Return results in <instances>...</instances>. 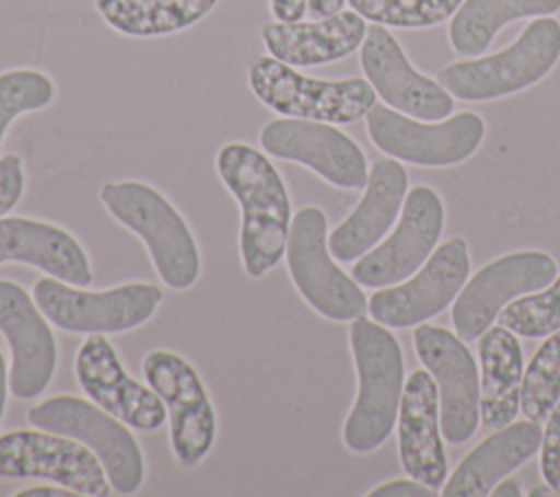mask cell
<instances>
[{
	"label": "cell",
	"instance_id": "d6a6232c",
	"mask_svg": "<svg viewBox=\"0 0 560 497\" xmlns=\"http://www.w3.org/2000/svg\"><path fill=\"white\" fill-rule=\"evenodd\" d=\"M26 188L24 162L18 153L0 158V217H7L22 199Z\"/></svg>",
	"mask_w": 560,
	"mask_h": 497
},
{
	"label": "cell",
	"instance_id": "5bb4252c",
	"mask_svg": "<svg viewBox=\"0 0 560 497\" xmlns=\"http://www.w3.org/2000/svg\"><path fill=\"white\" fill-rule=\"evenodd\" d=\"M442 230V197L431 186H413L405 197L398 223L383 243H376L352 265V278L372 289L402 282L424 265L438 247Z\"/></svg>",
	"mask_w": 560,
	"mask_h": 497
},
{
	"label": "cell",
	"instance_id": "e0dca14e",
	"mask_svg": "<svg viewBox=\"0 0 560 497\" xmlns=\"http://www.w3.org/2000/svg\"><path fill=\"white\" fill-rule=\"evenodd\" d=\"M0 333L11 352V394L22 401L42 396L57 372V339L33 293L9 278H0Z\"/></svg>",
	"mask_w": 560,
	"mask_h": 497
},
{
	"label": "cell",
	"instance_id": "cb8c5ba5",
	"mask_svg": "<svg viewBox=\"0 0 560 497\" xmlns=\"http://www.w3.org/2000/svg\"><path fill=\"white\" fill-rule=\"evenodd\" d=\"M542 442V429L536 420H516L494 429L472 451H468L453 475L442 486L444 497H486L490 490L527 462Z\"/></svg>",
	"mask_w": 560,
	"mask_h": 497
},
{
	"label": "cell",
	"instance_id": "ffe728a7",
	"mask_svg": "<svg viewBox=\"0 0 560 497\" xmlns=\"http://www.w3.org/2000/svg\"><path fill=\"white\" fill-rule=\"evenodd\" d=\"M407 184L409 175L400 160L392 155L374 160L359 204L328 234L330 254L341 263H350L383 241L402 210L409 193Z\"/></svg>",
	"mask_w": 560,
	"mask_h": 497
},
{
	"label": "cell",
	"instance_id": "f35d334b",
	"mask_svg": "<svg viewBox=\"0 0 560 497\" xmlns=\"http://www.w3.org/2000/svg\"><path fill=\"white\" fill-rule=\"evenodd\" d=\"M490 495H494V497H521L523 490H521V486H518L516 479H505V477H503V479L490 490Z\"/></svg>",
	"mask_w": 560,
	"mask_h": 497
},
{
	"label": "cell",
	"instance_id": "7c38bea8",
	"mask_svg": "<svg viewBox=\"0 0 560 497\" xmlns=\"http://www.w3.org/2000/svg\"><path fill=\"white\" fill-rule=\"evenodd\" d=\"M468 274V243L462 236H453L438 245L416 274L372 293L368 313L374 322L389 328L418 326L435 317L457 298Z\"/></svg>",
	"mask_w": 560,
	"mask_h": 497
},
{
	"label": "cell",
	"instance_id": "74e56055",
	"mask_svg": "<svg viewBox=\"0 0 560 497\" xmlns=\"http://www.w3.org/2000/svg\"><path fill=\"white\" fill-rule=\"evenodd\" d=\"M9 368H7V361H4V355L0 350V423H2V416H4V409H7V396H9Z\"/></svg>",
	"mask_w": 560,
	"mask_h": 497
},
{
	"label": "cell",
	"instance_id": "836d02e7",
	"mask_svg": "<svg viewBox=\"0 0 560 497\" xmlns=\"http://www.w3.org/2000/svg\"><path fill=\"white\" fill-rule=\"evenodd\" d=\"M370 497H433L435 488L418 479H392L368 493Z\"/></svg>",
	"mask_w": 560,
	"mask_h": 497
},
{
	"label": "cell",
	"instance_id": "3957f363",
	"mask_svg": "<svg viewBox=\"0 0 560 497\" xmlns=\"http://www.w3.org/2000/svg\"><path fill=\"white\" fill-rule=\"evenodd\" d=\"M98 199L122 228L142 241L155 274L168 289L188 291L197 285L201 276L197 239L166 195L140 180H118L105 182Z\"/></svg>",
	"mask_w": 560,
	"mask_h": 497
},
{
	"label": "cell",
	"instance_id": "4dcf8cb0",
	"mask_svg": "<svg viewBox=\"0 0 560 497\" xmlns=\"http://www.w3.org/2000/svg\"><path fill=\"white\" fill-rule=\"evenodd\" d=\"M499 324L521 337H545L560 328V274L538 289V293H525L508 302L497 315Z\"/></svg>",
	"mask_w": 560,
	"mask_h": 497
},
{
	"label": "cell",
	"instance_id": "ba28073f",
	"mask_svg": "<svg viewBox=\"0 0 560 497\" xmlns=\"http://www.w3.org/2000/svg\"><path fill=\"white\" fill-rule=\"evenodd\" d=\"M284 261L293 287L317 315L330 322L365 315L368 298L361 285L330 254L328 219L322 208L304 206L293 215Z\"/></svg>",
	"mask_w": 560,
	"mask_h": 497
},
{
	"label": "cell",
	"instance_id": "ab89813d",
	"mask_svg": "<svg viewBox=\"0 0 560 497\" xmlns=\"http://www.w3.org/2000/svg\"><path fill=\"white\" fill-rule=\"evenodd\" d=\"M553 490L545 484V486H536L534 490H529V497H540V495H551Z\"/></svg>",
	"mask_w": 560,
	"mask_h": 497
},
{
	"label": "cell",
	"instance_id": "e575fe53",
	"mask_svg": "<svg viewBox=\"0 0 560 497\" xmlns=\"http://www.w3.org/2000/svg\"><path fill=\"white\" fill-rule=\"evenodd\" d=\"M271 15L280 22L302 20L308 11V0H269Z\"/></svg>",
	"mask_w": 560,
	"mask_h": 497
},
{
	"label": "cell",
	"instance_id": "44dd1931",
	"mask_svg": "<svg viewBox=\"0 0 560 497\" xmlns=\"http://www.w3.org/2000/svg\"><path fill=\"white\" fill-rule=\"evenodd\" d=\"M22 263L74 287H90L92 263L81 241L66 228L20 215L0 217V265Z\"/></svg>",
	"mask_w": 560,
	"mask_h": 497
},
{
	"label": "cell",
	"instance_id": "8992f818",
	"mask_svg": "<svg viewBox=\"0 0 560 497\" xmlns=\"http://www.w3.org/2000/svg\"><path fill=\"white\" fill-rule=\"evenodd\" d=\"M48 322L77 335H116L147 324L160 309L164 291L155 282L133 280L92 291L52 276H42L31 289Z\"/></svg>",
	"mask_w": 560,
	"mask_h": 497
},
{
	"label": "cell",
	"instance_id": "9c48e42d",
	"mask_svg": "<svg viewBox=\"0 0 560 497\" xmlns=\"http://www.w3.org/2000/svg\"><path fill=\"white\" fill-rule=\"evenodd\" d=\"M142 379L155 390L168 414V442L175 460L192 469L212 451L219 420L197 368L182 355L155 348L142 357Z\"/></svg>",
	"mask_w": 560,
	"mask_h": 497
},
{
	"label": "cell",
	"instance_id": "9a60e30c",
	"mask_svg": "<svg viewBox=\"0 0 560 497\" xmlns=\"http://www.w3.org/2000/svg\"><path fill=\"white\" fill-rule=\"evenodd\" d=\"M556 274V261L540 250L510 252L483 265L466 280L453 302L451 320L457 337L464 342L479 339L508 302L547 287Z\"/></svg>",
	"mask_w": 560,
	"mask_h": 497
},
{
	"label": "cell",
	"instance_id": "484cf974",
	"mask_svg": "<svg viewBox=\"0 0 560 497\" xmlns=\"http://www.w3.org/2000/svg\"><path fill=\"white\" fill-rule=\"evenodd\" d=\"M219 0H94L103 22L125 37H164L201 22Z\"/></svg>",
	"mask_w": 560,
	"mask_h": 497
},
{
	"label": "cell",
	"instance_id": "277c9868",
	"mask_svg": "<svg viewBox=\"0 0 560 497\" xmlns=\"http://www.w3.org/2000/svg\"><path fill=\"white\" fill-rule=\"evenodd\" d=\"M247 83L265 107L289 118L348 125L363 118L376 103V92L365 77L315 79L271 55L249 57Z\"/></svg>",
	"mask_w": 560,
	"mask_h": 497
},
{
	"label": "cell",
	"instance_id": "ac0fdd59",
	"mask_svg": "<svg viewBox=\"0 0 560 497\" xmlns=\"http://www.w3.org/2000/svg\"><path fill=\"white\" fill-rule=\"evenodd\" d=\"M74 377L90 401L131 429L158 431L168 420L162 398L127 372L107 335H85L74 355Z\"/></svg>",
	"mask_w": 560,
	"mask_h": 497
},
{
	"label": "cell",
	"instance_id": "d4e9b609",
	"mask_svg": "<svg viewBox=\"0 0 560 497\" xmlns=\"http://www.w3.org/2000/svg\"><path fill=\"white\" fill-rule=\"evenodd\" d=\"M479 416L486 429H499L521 409L523 350L516 333L497 324L479 335Z\"/></svg>",
	"mask_w": 560,
	"mask_h": 497
},
{
	"label": "cell",
	"instance_id": "8d00e7d4",
	"mask_svg": "<svg viewBox=\"0 0 560 497\" xmlns=\"http://www.w3.org/2000/svg\"><path fill=\"white\" fill-rule=\"evenodd\" d=\"M348 0H308V13L313 18H326L339 13Z\"/></svg>",
	"mask_w": 560,
	"mask_h": 497
},
{
	"label": "cell",
	"instance_id": "5b68a950",
	"mask_svg": "<svg viewBox=\"0 0 560 497\" xmlns=\"http://www.w3.org/2000/svg\"><path fill=\"white\" fill-rule=\"evenodd\" d=\"M560 59V22L549 15L532 20L499 53L444 66L438 81L459 101H494L545 79Z\"/></svg>",
	"mask_w": 560,
	"mask_h": 497
},
{
	"label": "cell",
	"instance_id": "4316f807",
	"mask_svg": "<svg viewBox=\"0 0 560 497\" xmlns=\"http://www.w3.org/2000/svg\"><path fill=\"white\" fill-rule=\"evenodd\" d=\"M560 0H464L448 22V42L462 57L483 53L494 35L521 18L553 15Z\"/></svg>",
	"mask_w": 560,
	"mask_h": 497
},
{
	"label": "cell",
	"instance_id": "6da1fadb",
	"mask_svg": "<svg viewBox=\"0 0 560 497\" xmlns=\"http://www.w3.org/2000/svg\"><path fill=\"white\" fill-rule=\"evenodd\" d=\"M214 169L241 210L238 256L249 278L267 276L287 252L291 230V195L271 158L247 145L225 142Z\"/></svg>",
	"mask_w": 560,
	"mask_h": 497
},
{
	"label": "cell",
	"instance_id": "2e32d148",
	"mask_svg": "<svg viewBox=\"0 0 560 497\" xmlns=\"http://www.w3.org/2000/svg\"><path fill=\"white\" fill-rule=\"evenodd\" d=\"M413 350L438 385L442 438L453 444L466 442L481 420L472 352L457 333L424 322L413 328Z\"/></svg>",
	"mask_w": 560,
	"mask_h": 497
},
{
	"label": "cell",
	"instance_id": "7402d4cb",
	"mask_svg": "<svg viewBox=\"0 0 560 497\" xmlns=\"http://www.w3.org/2000/svg\"><path fill=\"white\" fill-rule=\"evenodd\" d=\"M398 455L405 473L431 488L446 482L438 385L429 370H413L398 407Z\"/></svg>",
	"mask_w": 560,
	"mask_h": 497
},
{
	"label": "cell",
	"instance_id": "f546056e",
	"mask_svg": "<svg viewBox=\"0 0 560 497\" xmlns=\"http://www.w3.org/2000/svg\"><path fill=\"white\" fill-rule=\"evenodd\" d=\"M464 0H348L363 20L394 28H427L448 20Z\"/></svg>",
	"mask_w": 560,
	"mask_h": 497
},
{
	"label": "cell",
	"instance_id": "d590c367",
	"mask_svg": "<svg viewBox=\"0 0 560 497\" xmlns=\"http://www.w3.org/2000/svg\"><path fill=\"white\" fill-rule=\"evenodd\" d=\"M13 497H79L74 490L59 486V484H39V486H28L18 490Z\"/></svg>",
	"mask_w": 560,
	"mask_h": 497
},
{
	"label": "cell",
	"instance_id": "7a4b0ae2",
	"mask_svg": "<svg viewBox=\"0 0 560 497\" xmlns=\"http://www.w3.org/2000/svg\"><path fill=\"white\" fill-rule=\"evenodd\" d=\"M357 370V396L343 420L341 438L352 453L376 451L398 420L405 388L402 348L389 326L359 315L348 331Z\"/></svg>",
	"mask_w": 560,
	"mask_h": 497
},
{
	"label": "cell",
	"instance_id": "30bf717a",
	"mask_svg": "<svg viewBox=\"0 0 560 497\" xmlns=\"http://www.w3.org/2000/svg\"><path fill=\"white\" fill-rule=\"evenodd\" d=\"M365 131L385 155L418 166H453L481 147L486 123L475 112H457L429 125L389 105L374 103L365 114Z\"/></svg>",
	"mask_w": 560,
	"mask_h": 497
},
{
	"label": "cell",
	"instance_id": "8fae6325",
	"mask_svg": "<svg viewBox=\"0 0 560 497\" xmlns=\"http://www.w3.org/2000/svg\"><path fill=\"white\" fill-rule=\"evenodd\" d=\"M0 477L46 479L85 497L114 493L101 460L83 442L39 427L0 434Z\"/></svg>",
	"mask_w": 560,
	"mask_h": 497
},
{
	"label": "cell",
	"instance_id": "603a6c76",
	"mask_svg": "<svg viewBox=\"0 0 560 497\" xmlns=\"http://www.w3.org/2000/svg\"><path fill=\"white\" fill-rule=\"evenodd\" d=\"M368 33L357 11H339L315 20L269 22L260 28L262 46L271 57L293 68L324 66L339 61L361 48Z\"/></svg>",
	"mask_w": 560,
	"mask_h": 497
},
{
	"label": "cell",
	"instance_id": "1f68e13d",
	"mask_svg": "<svg viewBox=\"0 0 560 497\" xmlns=\"http://www.w3.org/2000/svg\"><path fill=\"white\" fill-rule=\"evenodd\" d=\"M542 442H540V475L542 482L560 495V401L553 405L549 416L545 418Z\"/></svg>",
	"mask_w": 560,
	"mask_h": 497
},
{
	"label": "cell",
	"instance_id": "d6986e66",
	"mask_svg": "<svg viewBox=\"0 0 560 497\" xmlns=\"http://www.w3.org/2000/svg\"><path fill=\"white\" fill-rule=\"evenodd\" d=\"M359 63L385 105L420 120H444L453 114V94L435 79L411 66L387 26H368Z\"/></svg>",
	"mask_w": 560,
	"mask_h": 497
},
{
	"label": "cell",
	"instance_id": "83f0119b",
	"mask_svg": "<svg viewBox=\"0 0 560 497\" xmlns=\"http://www.w3.org/2000/svg\"><path fill=\"white\" fill-rule=\"evenodd\" d=\"M560 401V328L538 346L523 372L521 412L529 420H545Z\"/></svg>",
	"mask_w": 560,
	"mask_h": 497
},
{
	"label": "cell",
	"instance_id": "f1b7e54d",
	"mask_svg": "<svg viewBox=\"0 0 560 497\" xmlns=\"http://www.w3.org/2000/svg\"><path fill=\"white\" fill-rule=\"evenodd\" d=\"M55 96L57 85L44 70L11 68L0 72V147L18 116L46 109Z\"/></svg>",
	"mask_w": 560,
	"mask_h": 497
},
{
	"label": "cell",
	"instance_id": "4fadbf2b",
	"mask_svg": "<svg viewBox=\"0 0 560 497\" xmlns=\"http://www.w3.org/2000/svg\"><path fill=\"white\" fill-rule=\"evenodd\" d=\"M258 145L267 155L302 164L335 188L357 190L368 182L365 153L332 123L273 118L260 127Z\"/></svg>",
	"mask_w": 560,
	"mask_h": 497
},
{
	"label": "cell",
	"instance_id": "52a82bcc",
	"mask_svg": "<svg viewBox=\"0 0 560 497\" xmlns=\"http://www.w3.org/2000/svg\"><path fill=\"white\" fill-rule=\"evenodd\" d=\"M33 427L57 431L83 442L103 464L116 495H133L147 477V462L131 427L90 398L55 394L26 409Z\"/></svg>",
	"mask_w": 560,
	"mask_h": 497
}]
</instances>
